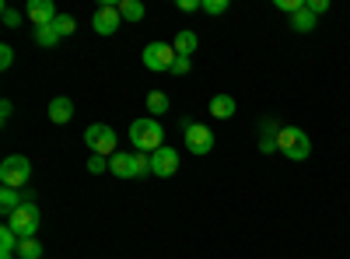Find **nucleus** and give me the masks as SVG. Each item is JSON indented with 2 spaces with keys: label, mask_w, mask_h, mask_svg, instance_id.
<instances>
[{
  "label": "nucleus",
  "mask_w": 350,
  "mask_h": 259,
  "mask_svg": "<svg viewBox=\"0 0 350 259\" xmlns=\"http://www.w3.org/2000/svg\"><path fill=\"white\" fill-rule=\"evenodd\" d=\"M14 64V49L11 46H0V70H8Z\"/></svg>",
  "instance_id": "nucleus-24"
},
{
  "label": "nucleus",
  "mask_w": 350,
  "mask_h": 259,
  "mask_svg": "<svg viewBox=\"0 0 350 259\" xmlns=\"http://www.w3.org/2000/svg\"><path fill=\"white\" fill-rule=\"evenodd\" d=\"M203 11H207V14H224L228 0H203Z\"/></svg>",
  "instance_id": "nucleus-23"
},
{
  "label": "nucleus",
  "mask_w": 350,
  "mask_h": 259,
  "mask_svg": "<svg viewBox=\"0 0 350 259\" xmlns=\"http://www.w3.org/2000/svg\"><path fill=\"white\" fill-rule=\"evenodd\" d=\"M39 221H42V214H39V207L32 204V200H25V204L8 217V228L25 242V238H36V232H39Z\"/></svg>",
  "instance_id": "nucleus-3"
},
{
  "label": "nucleus",
  "mask_w": 350,
  "mask_h": 259,
  "mask_svg": "<svg viewBox=\"0 0 350 259\" xmlns=\"http://www.w3.org/2000/svg\"><path fill=\"white\" fill-rule=\"evenodd\" d=\"M36 42H39V46H46V49H53L56 42H60V36L53 32V25H49V28H36Z\"/></svg>",
  "instance_id": "nucleus-21"
},
{
  "label": "nucleus",
  "mask_w": 350,
  "mask_h": 259,
  "mask_svg": "<svg viewBox=\"0 0 350 259\" xmlns=\"http://www.w3.org/2000/svg\"><path fill=\"white\" fill-rule=\"evenodd\" d=\"M84 144L92 148V154L112 158V154H116V130L105 126V123H92V126L84 130Z\"/></svg>",
  "instance_id": "nucleus-4"
},
{
  "label": "nucleus",
  "mask_w": 350,
  "mask_h": 259,
  "mask_svg": "<svg viewBox=\"0 0 350 259\" xmlns=\"http://www.w3.org/2000/svg\"><path fill=\"white\" fill-rule=\"evenodd\" d=\"M116 8H120L123 21H140L144 18V4H140V0H120Z\"/></svg>",
  "instance_id": "nucleus-17"
},
{
  "label": "nucleus",
  "mask_w": 350,
  "mask_h": 259,
  "mask_svg": "<svg viewBox=\"0 0 350 259\" xmlns=\"http://www.w3.org/2000/svg\"><path fill=\"white\" fill-rule=\"evenodd\" d=\"M105 168H109V165H105L102 154H92V158H88V172H92V176H102Z\"/></svg>",
  "instance_id": "nucleus-22"
},
{
  "label": "nucleus",
  "mask_w": 350,
  "mask_h": 259,
  "mask_svg": "<svg viewBox=\"0 0 350 259\" xmlns=\"http://www.w3.org/2000/svg\"><path fill=\"white\" fill-rule=\"evenodd\" d=\"M42 256V245L36 242V238H25L21 245H18V259H39Z\"/></svg>",
  "instance_id": "nucleus-18"
},
{
  "label": "nucleus",
  "mask_w": 350,
  "mask_h": 259,
  "mask_svg": "<svg viewBox=\"0 0 350 259\" xmlns=\"http://www.w3.org/2000/svg\"><path fill=\"white\" fill-rule=\"evenodd\" d=\"M0 14H4V25H8V28H14V25L21 21V14H18L14 8H8V4H4V11H0Z\"/></svg>",
  "instance_id": "nucleus-26"
},
{
  "label": "nucleus",
  "mask_w": 350,
  "mask_h": 259,
  "mask_svg": "<svg viewBox=\"0 0 350 259\" xmlns=\"http://www.w3.org/2000/svg\"><path fill=\"white\" fill-rule=\"evenodd\" d=\"M175 60H179V53H175L172 42H148L144 46V67L148 70H168L172 74Z\"/></svg>",
  "instance_id": "nucleus-6"
},
{
  "label": "nucleus",
  "mask_w": 350,
  "mask_h": 259,
  "mask_svg": "<svg viewBox=\"0 0 350 259\" xmlns=\"http://www.w3.org/2000/svg\"><path fill=\"white\" fill-rule=\"evenodd\" d=\"M291 28H295V32H312V28H315V14L308 8H301L298 14H291Z\"/></svg>",
  "instance_id": "nucleus-16"
},
{
  "label": "nucleus",
  "mask_w": 350,
  "mask_h": 259,
  "mask_svg": "<svg viewBox=\"0 0 350 259\" xmlns=\"http://www.w3.org/2000/svg\"><path fill=\"white\" fill-rule=\"evenodd\" d=\"M308 11H312V14H323V11H329V0H312Z\"/></svg>",
  "instance_id": "nucleus-28"
},
{
  "label": "nucleus",
  "mask_w": 350,
  "mask_h": 259,
  "mask_svg": "<svg viewBox=\"0 0 350 259\" xmlns=\"http://www.w3.org/2000/svg\"><path fill=\"white\" fill-rule=\"evenodd\" d=\"M11 112H14V105H11V102L4 98V102H0V120H4V123H8V120H11Z\"/></svg>",
  "instance_id": "nucleus-29"
},
{
  "label": "nucleus",
  "mask_w": 350,
  "mask_h": 259,
  "mask_svg": "<svg viewBox=\"0 0 350 259\" xmlns=\"http://www.w3.org/2000/svg\"><path fill=\"white\" fill-rule=\"evenodd\" d=\"M28 21H32L36 28H49L56 21V8H53V0H28V8H25Z\"/></svg>",
  "instance_id": "nucleus-10"
},
{
  "label": "nucleus",
  "mask_w": 350,
  "mask_h": 259,
  "mask_svg": "<svg viewBox=\"0 0 350 259\" xmlns=\"http://www.w3.org/2000/svg\"><path fill=\"white\" fill-rule=\"evenodd\" d=\"M53 32L60 36V39H64V36H70V32H74V18H70V14H56V21H53Z\"/></svg>",
  "instance_id": "nucleus-20"
},
{
  "label": "nucleus",
  "mask_w": 350,
  "mask_h": 259,
  "mask_svg": "<svg viewBox=\"0 0 350 259\" xmlns=\"http://www.w3.org/2000/svg\"><path fill=\"white\" fill-rule=\"evenodd\" d=\"M211 116L214 120H231L235 116V98L231 95H214L211 98Z\"/></svg>",
  "instance_id": "nucleus-13"
},
{
  "label": "nucleus",
  "mask_w": 350,
  "mask_h": 259,
  "mask_svg": "<svg viewBox=\"0 0 350 259\" xmlns=\"http://www.w3.org/2000/svg\"><path fill=\"white\" fill-rule=\"evenodd\" d=\"M120 25H123V14H120V8H116V4H102V8L95 11V18H92V28H95L98 36L120 32Z\"/></svg>",
  "instance_id": "nucleus-8"
},
{
  "label": "nucleus",
  "mask_w": 350,
  "mask_h": 259,
  "mask_svg": "<svg viewBox=\"0 0 350 259\" xmlns=\"http://www.w3.org/2000/svg\"><path fill=\"white\" fill-rule=\"evenodd\" d=\"M130 140H133V151H144V154H154L158 148H165V130L154 116H144V120H133L130 123Z\"/></svg>",
  "instance_id": "nucleus-1"
},
{
  "label": "nucleus",
  "mask_w": 350,
  "mask_h": 259,
  "mask_svg": "<svg viewBox=\"0 0 350 259\" xmlns=\"http://www.w3.org/2000/svg\"><path fill=\"white\" fill-rule=\"evenodd\" d=\"M151 172H154L158 179L175 176V172H179V151H175V148H158L151 154Z\"/></svg>",
  "instance_id": "nucleus-9"
},
{
  "label": "nucleus",
  "mask_w": 350,
  "mask_h": 259,
  "mask_svg": "<svg viewBox=\"0 0 350 259\" xmlns=\"http://www.w3.org/2000/svg\"><path fill=\"white\" fill-rule=\"evenodd\" d=\"M203 4L200 0H179V11H186V14H193V11H200Z\"/></svg>",
  "instance_id": "nucleus-27"
},
{
  "label": "nucleus",
  "mask_w": 350,
  "mask_h": 259,
  "mask_svg": "<svg viewBox=\"0 0 350 259\" xmlns=\"http://www.w3.org/2000/svg\"><path fill=\"white\" fill-rule=\"evenodd\" d=\"M189 67H193V64H189V56H179V60L172 64V74H179V77H183V74H189Z\"/></svg>",
  "instance_id": "nucleus-25"
},
{
  "label": "nucleus",
  "mask_w": 350,
  "mask_h": 259,
  "mask_svg": "<svg viewBox=\"0 0 350 259\" xmlns=\"http://www.w3.org/2000/svg\"><path fill=\"white\" fill-rule=\"evenodd\" d=\"M70 116H74V102H70L67 95H60V98L49 102V120H53V123L64 126V123H70Z\"/></svg>",
  "instance_id": "nucleus-11"
},
{
  "label": "nucleus",
  "mask_w": 350,
  "mask_h": 259,
  "mask_svg": "<svg viewBox=\"0 0 350 259\" xmlns=\"http://www.w3.org/2000/svg\"><path fill=\"white\" fill-rule=\"evenodd\" d=\"M277 151L287 158V161H305L312 154V140L301 126H280L277 133Z\"/></svg>",
  "instance_id": "nucleus-2"
},
{
  "label": "nucleus",
  "mask_w": 350,
  "mask_h": 259,
  "mask_svg": "<svg viewBox=\"0 0 350 259\" xmlns=\"http://www.w3.org/2000/svg\"><path fill=\"white\" fill-rule=\"evenodd\" d=\"M186 148L189 154H211L214 151V133L211 126H203V123H186Z\"/></svg>",
  "instance_id": "nucleus-7"
},
{
  "label": "nucleus",
  "mask_w": 350,
  "mask_h": 259,
  "mask_svg": "<svg viewBox=\"0 0 350 259\" xmlns=\"http://www.w3.org/2000/svg\"><path fill=\"white\" fill-rule=\"evenodd\" d=\"M21 196H25L21 189H8V186H4V189H0V210H4V214L11 217V214H14V210H18V207L25 204Z\"/></svg>",
  "instance_id": "nucleus-14"
},
{
  "label": "nucleus",
  "mask_w": 350,
  "mask_h": 259,
  "mask_svg": "<svg viewBox=\"0 0 350 259\" xmlns=\"http://www.w3.org/2000/svg\"><path fill=\"white\" fill-rule=\"evenodd\" d=\"M109 172H112V176H120V179H133V154L116 151L109 158Z\"/></svg>",
  "instance_id": "nucleus-12"
},
{
  "label": "nucleus",
  "mask_w": 350,
  "mask_h": 259,
  "mask_svg": "<svg viewBox=\"0 0 350 259\" xmlns=\"http://www.w3.org/2000/svg\"><path fill=\"white\" fill-rule=\"evenodd\" d=\"M148 112H154V116L168 112V95H161V92H151V95H148Z\"/></svg>",
  "instance_id": "nucleus-19"
},
{
  "label": "nucleus",
  "mask_w": 350,
  "mask_h": 259,
  "mask_svg": "<svg viewBox=\"0 0 350 259\" xmlns=\"http://www.w3.org/2000/svg\"><path fill=\"white\" fill-rule=\"evenodd\" d=\"M28 176H32V165H28L25 154H11V158H4V165H0V182H4L8 189H21L28 182Z\"/></svg>",
  "instance_id": "nucleus-5"
},
{
  "label": "nucleus",
  "mask_w": 350,
  "mask_h": 259,
  "mask_svg": "<svg viewBox=\"0 0 350 259\" xmlns=\"http://www.w3.org/2000/svg\"><path fill=\"white\" fill-rule=\"evenodd\" d=\"M172 46H175V53H179V56H193V53H196V36L189 32V28H183V32L175 36Z\"/></svg>",
  "instance_id": "nucleus-15"
}]
</instances>
